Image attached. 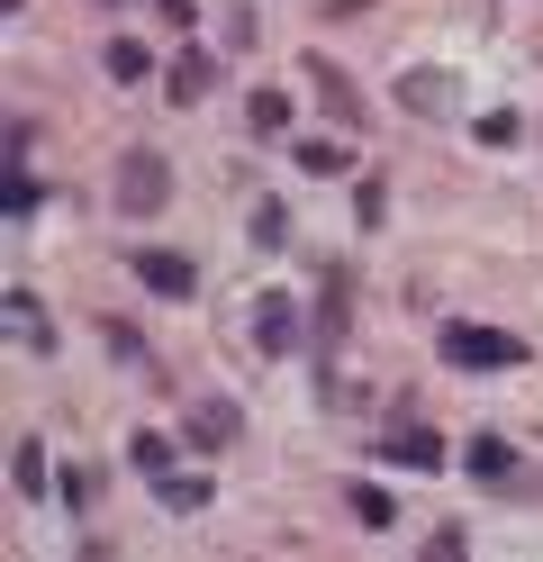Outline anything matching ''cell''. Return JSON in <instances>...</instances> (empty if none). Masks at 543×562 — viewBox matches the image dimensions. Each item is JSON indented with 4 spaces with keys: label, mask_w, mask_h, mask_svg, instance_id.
Returning a JSON list of instances; mask_svg holds the SVG:
<instances>
[{
    "label": "cell",
    "mask_w": 543,
    "mask_h": 562,
    "mask_svg": "<svg viewBox=\"0 0 543 562\" xmlns=\"http://www.w3.org/2000/svg\"><path fill=\"white\" fill-rule=\"evenodd\" d=\"M163 82H172V100H181V110H200V100L217 91V55H208V46L172 55V74H163Z\"/></svg>",
    "instance_id": "ba28073f"
},
{
    "label": "cell",
    "mask_w": 543,
    "mask_h": 562,
    "mask_svg": "<svg viewBox=\"0 0 543 562\" xmlns=\"http://www.w3.org/2000/svg\"><path fill=\"white\" fill-rule=\"evenodd\" d=\"M10 490H19V499H46V445H36V436L10 445Z\"/></svg>",
    "instance_id": "7c38bea8"
},
{
    "label": "cell",
    "mask_w": 543,
    "mask_h": 562,
    "mask_svg": "<svg viewBox=\"0 0 543 562\" xmlns=\"http://www.w3.org/2000/svg\"><path fill=\"white\" fill-rule=\"evenodd\" d=\"M0 209H10V227H19L27 209H36V172H19V164H10V182H0Z\"/></svg>",
    "instance_id": "44dd1931"
},
{
    "label": "cell",
    "mask_w": 543,
    "mask_h": 562,
    "mask_svg": "<svg viewBox=\"0 0 543 562\" xmlns=\"http://www.w3.org/2000/svg\"><path fill=\"white\" fill-rule=\"evenodd\" d=\"M253 127H263V136H281L290 127V91H253V110H245Z\"/></svg>",
    "instance_id": "ffe728a7"
},
{
    "label": "cell",
    "mask_w": 543,
    "mask_h": 562,
    "mask_svg": "<svg viewBox=\"0 0 543 562\" xmlns=\"http://www.w3.org/2000/svg\"><path fill=\"white\" fill-rule=\"evenodd\" d=\"M163 200H172V164L155 146H127L118 155V209H127V218H155Z\"/></svg>",
    "instance_id": "7a4b0ae2"
},
{
    "label": "cell",
    "mask_w": 543,
    "mask_h": 562,
    "mask_svg": "<svg viewBox=\"0 0 543 562\" xmlns=\"http://www.w3.org/2000/svg\"><path fill=\"white\" fill-rule=\"evenodd\" d=\"M155 499H163V517H200L208 508V472H163Z\"/></svg>",
    "instance_id": "8fae6325"
},
{
    "label": "cell",
    "mask_w": 543,
    "mask_h": 562,
    "mask_svg": "<svg viewBox=\"0 0 543 562\" xmlns=\"http://www.w3.org/2000/svg\"><path fill=\"white\" fill-rule=\"evenodd\" d=\"M100 64H109V82H145V74H155V55H145L136 37H109V46H100Z\"/></svg>",
    "instance_id": "9a60e30c"
},
{
    "label": "cell",
    "mask_w": 543,
    "mask_h": 562,
    "mask_svg": "<svg viewBox=\"0 0 543 562\" xmlns=\"http://www.w3.org/2000/svg\"><path fill=\"white\" fill-rule=\"evenodd\" d=\"M444 363L453 372H517L525 336H507V327H444Z\"/></svg>",
    "instance_id": "6da1fadb"
},
{
    "label": "cell",
    "mask_w": 543,
    "mask_h": 562,
    "mask_svg": "<svg viewBox=\"0 0 543 562\" xmlns=\"http://www.w3.org/2000/svg\"><path fill=\"white\" fill-rule=\"evenodd\" d=\"M10 336L36 345V355H55V327H46V308H36V291H10Z\"/></svg>",
    "instance_id": "5bb4252c"
},
{
    "label": "cell",
    "mask_w": 543,
    "mask_h": 562,
    "mask_svg": "<svg viewBox=\"0 0 543 562\" xmlns=\"http://www.w3.org/2000/svg\"><path fill=\"white\" fill-rule=\"evenodd\" d=\"M462 463H471V472H480V481H507V490H517V481H525V472H517V445H507V436H489V427H480V436H471V445H462Z\"/></svg>",
    "instance_id": "9c48e42d"
},
{
    "label": "cell",
    "mask_w": 543,
    "mask_h": 562,
    "mask_svg": "<svg viewBox=\"0 0 543 562\" xmlns=\"http://www.w3.org/2000/svg\"><path fill=\"white\" fill-rule=\"evenodd\" d=\"M136 281H145V291H155V300H191L200 291V263L191 255H172V245H136Z\"/></svg>",
    "instance_id": "277c9868"
},
{
    "label": "cell",
    "mask_w": 543,
    "mask_h": 562,
    "mask_svg": "<svg viewBox=\"0 0 543 562\" xmlns=\"http://www.w3.org/2000/svg\"><path fill=\"white\" fill-rule=\"evenodd\" d=\"M253 345H263V355H290V345H299V300H253Z\"/></svg>",
    "instance_id": "8992f818"
},
{
    "label": "cell",
    "mask_w": 543,
    "mask_h": 562,
    "mask_svg": "<svg viewBox=\"0 0 543 562\" xmlns=\"http://www.w3.org/2000/svg\"><path fill=\"white\" fill-rule=\"evenodd\" d=\"M299 74H308V82L326 91V110H336L344 127H362V119H372V110H362V91H353V82H344V74H336V64H326V55H308V64H299Z\"/></svg>",
    "instance_id": "30bf717a"
},
{
    "label": "cell",
    "mask_w": 543,
    "mask_h": 562,
    "mask_svg": "<svg viewBox=\"0 0 543 562\" xmlns=\"http://www.w3.org/2000/svg\"><path fill=\"white\" fill-rule=\"evenodd\" d=\"M398 100H408L417 119H453V82H444V74H408V82H398Z\"/></svg>",
    "instance_id": "4fadbf2b"
},
{
    "label": "cell",
    "mask_w": 543,
    "mask_h": 562,
    "mask_svg": "<svg viewBox=\"0 0 543 562\" xmlns=\"http://www.w3.org/2000/svg\"><path fill=\"white\" fill-rule=\"evenodd\" d=\"M127 463H136L145 481H163V472H172V445H163V436H136V445H127Z\"/></svg>",
    "instance_id": "e0dca14e"
},
{
    "label": "cell",
    "mask_w": 543,
    "mask_h": 562,
    "mask_svg": "<svg viewBox=\"0 0 543 562\" xmlns=\"http://www.w3.org/2000/svg\"><path fill=\"white\" fill-rule=\"evenodd\" d=\"M353 517H362V526H389L398 508H389V490H381V481H353Z\"/></svg>",
    "instance_id": "d6986e66"
},
{
    "label": "cell",
    "mask_w": 543,
    "mask_h": 562,
    "mask_svg": "<svg viewBox=\"0 0 543 562\" xmlns=\"http://www.w3.org/2000/svg\"><path fill=\"white\" fill-rule=\"evenodd\" d=\"M381 463H398V472H444V436L417 417L408 436H389V445H381Z\"/></svg>",
    "instance_id": "52a82bcc"
},
{
    "label": "cell",
    "mask_w": 543,
    "mask_h": 562,
    "mask_svg": "<svg viewBox=\"0 0 543 562\" xmlns=\"http://www.w3.org/2000/svg\"><path fill=\"white\" fill-rule=\"evenodd\" d=\"M181 436H191V453H227V445L245 436V408H236L227 391H208V400H191V417H181Z\"/></svg>",
    "instance_id": "3957f363"
},
{
    "label": "cell",
    "mask_w": 543,
    "mask_h": 562,
    "mask_svg": "<svg viewBox=\"0 0 543 562\" xmlns=\"http://www.w3.org/2000/svg\"><path fill=\"white\" fill-rule=\"evenodd\" d=\"M253 245H290V209L281 200H253Z\"/></svg>",
    "instance_id": "ac0fdd59"
},
{
    "label": "cell",
    "mask_w": 543,
    "mask_h": 562,
    "mask_svg": "<svg viewBox=\"0 0 543 562\" xmlns=\"http://www.w3.org/2000/svg\"><path fill=\"white\" fill-rule=\"evenodd\" d=\"M344 318H353V281H344V272H326V291H317V372H336Z\"/></svg>",
    "instance_id": "5b68a950"
},
{
    "label": "cell",
    "mask_w": 543,
    "mask_h": 562,
    "mask_svg": "<svg viewBox=\"0 0 543 562\" xmlns=\"http://www.w3.org/2000/svg\"><path fill=\"white\" fill-rule=\"evenodd\" d=\"M299 172H317V182H336V172H344V146H336V136H308V146H299Z\"/></svg>",
    "instance_id": "2e32d148"
}]
</instances>
